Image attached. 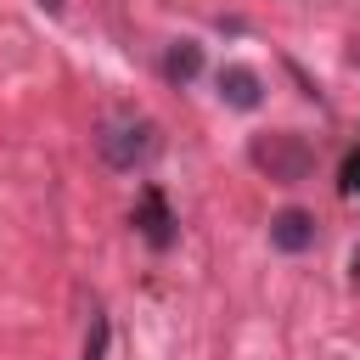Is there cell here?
Returning <instances> with one entry per match:
<instances>
[{"mask_svg":"<svg viewBox=\"0 0 360 360\" xmlns=\"http://www.w3.org/2000/svg\"><path fill=\"white\" fill-rule=\"evenodd\" d=\"M96 146H101V158H107L112 169H135V163H146V158H152V146H158V129H152L146 118L107 124V129L96 135Z\"/></svg>","mask_w":360,"mask_h":360,"instance_id":"7a4b0ae2","label":"cell"},{"mask_svg":"<svg viewBox=\"0 0 360 360\" xmlns=\"http://www.w3.org/2000/svg\"><path fill=\"white\" fill-rule=\"evenodd\" d=\"M248 158H253V169H264V174H270V180H281V186L304 180V174L315 169V152H309V141H304V135H292V129L253 135Z\"/></svg>","mask_w":360,"mask_h":360,"instance_id":"6da1fadb","label":"cell"},{"mask_svg":"<svg viewBox=\"0 0 360 360\" xmlns=\"http://www.w3.org/2000/svg\"><path fill=\"white\" fill-rule=\"evenodd\" d=\"M45 6H51V11H56V6H62V0H45Z\"/></svg>","mask_w":360,"mask_h":360,"instance_id":"9c48e42d","label":"cell"},{"mask_svg":"<svg viewBox=\"0 0 360 360\" xmlns=\"http://www.w3.org/2000/svg\"><path fill=\"white\" fill-rule=\"evenodd\" d=\"M135 225H141V236H146L152 248H169V242H174V214H169V202H163L158 186L141 191V214H135Z\"/></svg>","mask_w":360,"mask_h":360,"instance_id":"3957f363","label":"cell"},{"mask_svg":"<svg viewBox=\"0 0 360 360\" xmlns=\"http://www.w3.org/2000/svg\"><path fill=\"white\" fill-rule=\"evenodd\" d=\"M343 191H360V158L343 163Z\"/></svg>","mask_w":360,"mask_h":360,"instance_id":"ba28073f","label":"cell"},{"mask_svg":"<svg viewBox=\"0 0 360 360\" xmlns=\"http://www.w3.org/2000/svg\"><path fill=\"white\" fill-rule=\"evenodd\" d=\"M219 96H225L231 107H259L264 84H259V73H253V68L231 62V68H219Z\"/></svg>","mask_w":360,"mask_h":360,"instance_id":"5b68a950","label":"cell"},{"mask_svg":"<svg viewBox=\"0 0 360 360\" xmlns=\"http://www.w3.org/2000/svg\"><path fill=\"white\" fill-rule=\"evenodd\" d=\"M107 354V315L90 321V338H84V360H101Z\"/></svg>","mask_w":360,"mask_h":360,"instance_id":"52a82bcc","label":"cell"},{"mask_svg":"<svg viewBox=\"0 0 360 360\" xmlns=\"http://www.w3.org/2000/svg\"><path fill=\"white\" fill-rule=\"evenodd\" d=\"M270 242H276L281 253H304V248H315V214H304V208H281V214L270 219Z\"/></svg>","mask_w":360,"mask_h":360,"instance_id":"277c9868","label":"cell"},{"mask_svg":"<svg viewBox=\"0 0 360 360\" xmlns=\"http://www.w3.org/2000/svg\"><path fill=\"white\" fill-rule=\"evenodd\" d=\"M197 68H202V45H191V39H180V45H169V62H163V73H169L174 84H186V79H197Z\"/></svg>","mask_w":360,"mask_h":360,"instance_id":"8992f818","label":"cell"}]
</instances>
